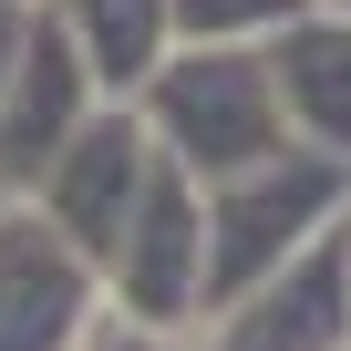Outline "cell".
Masks as SVG:
<instances>
[{"label":"cell","instance_id":"obj_1","mask_svg":"<svg viewBox=\"0 0 351 351\" xmlns=\"http://www.w3.org/2000/svg\"><path fill=\"white\" fill-rule=\"evenodd\" d=\"M145 104V134L176 155L207 186V176H238V165H258V155H279L289 145V114H279V83H269V52H238V42H186L176 62H155L145 83H134Z\"/></svg>","mask_w":351,"mask_h":351},{"label":"cell","instance_id":"obj_3","mask_svg":"<svg viewBox=\"0 0 351 351\" xmlns=\"http://www.w3.org/2000/svg\"><path fill=\"white\" fill-rule=\"evenodd\" d=\"M93 104H104V83H93V62L73 52V32H62L52 11H32V21H21V52H11V83H0V176L32 186Z\"/></svg>","mask_w":351,"mask_h":351},{"label":"cell","instance_id":"obj_2","mask_svg":"<svg viewBox=\"0 0 351 351\" xmlns=\"http://www.w3.org/2000/svg\"><path fill=\"white\" fill-rule=\"evenodd\" d=\"M93 300H104V269L42 217V197L0 207V351H62Z\"/></svg>","mask_w":351,"mask_h":351},{"label":"cell","instance_id":"obj_5","mask_svg":"<svg viewBox=\"0 0 351 351\" xmlns=\"http://www.w3.org/2000/svg\"><path fill=\"white\" fill-rule=\"evenodd\" d=\"M42 11L73 32V52L93 62L104 93H134L165 62V0H42Z\"/></svg>","mask_w":351,"mask_h":351},{"label":"cell","instance_id":"obj_6","mask_svg":"<svg viewBox=\"0 0 351 351\" xmlns=\"http://www.w3.org/2000/svg\"><path fill=\"white\" fill-rule=\"evenodd\" d=\"M21 21H32L21 0H0V83H11V52H21Z\"/></svg>","mask_w":351,"mask_h":351},{"label":"cell","instance_id":"obj_4","mask_svg":"<svg viewBox=\"0 0 351 351\" xmlns=\"http://www.w3.org/2000/svg\"><path fill=\"white\" fill-rule=\"evenodd\" d=\"M269 83H279V114L289 134L351 155V11H300L269 32Z\"/></svg>","mask_w":351,"mask_h":351},{"label":"cell","instance_id":"obj_7","mask_svg":"<svg viewBox=\"0 0 351 351\" xmlns=\"http://www.w3.org/2000/svg\"><path fill=\"white\" fill-rule=\"evenodd\" d=\"M341 269H351V197H341Z\"/></svg>","mask_w":351,"mask_h":351}]
</instances>
